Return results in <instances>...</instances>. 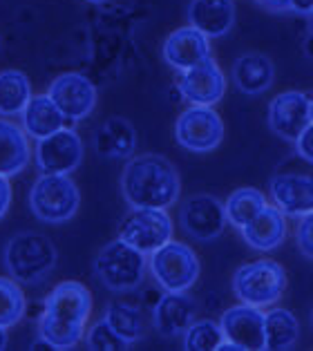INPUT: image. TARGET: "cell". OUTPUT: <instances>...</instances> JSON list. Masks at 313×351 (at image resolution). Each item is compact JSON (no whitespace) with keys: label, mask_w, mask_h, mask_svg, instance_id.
I'll return each mask as SVG.
<instances>
[{"label":"cell","mask_w":313,"mask_h":351,"mask_svg":"<svg viewBox=\"0 0 313 351\" xmlns=\"http://www.w3.org/2000/svg\"><path fill=\"white\" fill-rule=\"evenodd\" d=\"M233 291L244 304L260 309L277 304L286 291V271L280 262L266 258L242 264L233 276Z\"/></svg>","instance_id":"obj_5"},{"label":"cell","mask_w":313,"mask_h":351,"mask_svg":"<svg viewBox=\"0 0 313 351\" xmlns=\"http://www.w3.org/2000/svg\"><path fill=\"white\" fill-rule=\"evenodd\" d=\"M86 345L92 351H125L130 345L108 324L105 318L95 322L86 333Z\"/></svg>","instance_id":"obj_31"},{"label":"cell","mask_w":313,"mask_h":351,"mask_svg":"<svg viewBox=\"0 0 313 351\" xmlns=\"http://www.w3.org/2000/svg\"><path fill=\"white\" fill-rule=\"evenodd\" d=\"M175 139L190 152H210L224 141V121L210 106H190L177 117Z\"/></svg>","instance_id":"obj_9"},{"label":"cell","mask_w":313,"mask_h":351,"mask_svg":"<svg viewBox=\"0 0 313 351\" xmlns=\"http://www.w3.org/2000/svg\"><path fill=\"white\" fill-rule=\"evenodd\" d=\"M103 318L119 336L132 347L134 342L143 340L146 336V324H143V313L139 311V306H134L130 302H110L105 306Z\"/></svg>","instance_id":"obj_27"},{"label":"cell","mask_w":313,"mask_h":351,"mask_svg":"<svg viewBox=\"0 0 313 351\" xmlns=\"http://www.w3.org/2000/svg\"><path fill=\"white\" fill-rule=\"evenodd\" d=\"M195 322V300L186 291H166L152 306V327L164 338L184 336Z\"/></svg>","instance_id":"obj_17"},{"label":"cell","mask_w":313,"mask_h":351,"mask_svg":"<svg viewBox=\"0 0 313 351\" xmlns=\"http://www.w3.org/2000/svg\"><path fill=\"white\" fill-rule=\"evenodd\" d=\"M146 255L116 237L95 258V276L112 293H130L146 278Z\"/></svg>","instance_id":"obj_4"},{"label":"cell","mask_w":313,"mask_h":351,"mask_svg":"<svg viewBox=\"0 0 313 351\" xmlns=\"http://www.w3.org/2000/svg\"><path fill=\"white\" fill-rule=\"evenodd\" d=\"M275 79V65L266 54L247 52L242 54L233 65V81L242 94H262L271 88Z\"/></svg>","instance_id":"obj_23"},{"label":"cell","mask_w":313,"mask_h":351,"mask_svg":"<svg viewBox=\"0 0 313 351\" xmlns=\"http://www.w3.org/2000/svg\"><path fill=\"white\" fill-rule=\"evenodd\" d=\"M311 123V101L300 90L282 92L268 104V125L284 141H295Z\"/></svg>","instance_id":"obj_13"},{"label":"cell","mask_w":313,"mask_h":351,"mask_svg":"<svg viewBox=\"0 0 313 351\" xmlns=\"http://www.w3.org/2000/svg\"><path fill=\"white\" fill-rule=\"evenodd\" d=\"M95 150L108 159H130L137 150V130L123 117H110L97 128Z\"/></svg>","instance_id":"obj_20"},{"label":"cell","mask_w":313,"mask_h":351,"mask_svg":"<svg viewBox=\"0 0 313 351\" xmlns=\"http://www.w3.org/2000/svg\"><path fill=\"white\" fill-rule=\"evenodd\" d=\"M21 117H23V130L36 141L58 132L61 128H67V119L47 94H34Z\"/></svg>","instance_id":"obj_24"},{"label":"cell","mask_w":313,"mask_h":351,"mask_svg":"<svg viewBox=\"0 0 313 351\" xmlns=\"http://www.w3.org/2000/svg\"><path fill=\"white\" fill-rule=\"evenodd\" d=\"M289 10L298 16H309L313 14V0H291V7Z\"/></svg>","instance_id":"obj_35"},{"label":"cell","mask_w":313,"mask_h":351,"mask_svg":"<svg viewBox=\"0 0 313 351\" xmlns=\"http://www.w3.org/2000/svg\"><path fill=\"white\" fill-rule=\"evenodd\" d=\"M300 340V322L298 318L282 306H273L264 313V349L268 351H286L295 347Z\"/></svg>","instance_id":"obj_25"},{"label":"cell","mask_w":313,"mask_h":351,"mask_svg":"<svg viewBox=\"0 0 313 351\" xmlns=\"http://www.w3.org/2000/svg\"><path fill=\"white\" fill-rule=\"evenodd\" d=\"M226 224V208L215 195H190L179 208V226L195 242H213Z\"/></svg>","instance_id":"obj_10"},{"label":"cell","mask_w":313,"mask_h":351,"mask_svg":"<svg viewBox=\"0 0 313 351\" xmlns=\"http://www.w3.org/2000/svg\"><path fill=\"white\" fill-rule=\"evenodd\" d=\"M29 134L23 130V125L0 119V175L16 177L29 166Z\"/></svg>","instance_id":"obj_22"},{"label":"cell","mask_w":313,"mask_h":351,"mask_svg":"<svg viewBox=\"0 0 313 351\" xmlns=\"http://www.w3.org/2000/svg\"><path fill=\"white\" fill-rule=\"evenodd\" d=\"M27 309V300L21 289V282L14 278H0V327L10 329L18 324Z\"/></svg>","instance_id":"obj_29"},{"label":"cell","mask_w":313,"mask_h":351,"mask_svg":"<svg viewBox=\"0 0 313 351\" xmlns=\"http://www.w3.org/2000/svg\"><path fill=\"white\" fill-rule=\"evenodd\" d=\"M86 3H92V5H103L108 0H86Z\"/></svg>","instance_id":"obj_39"},{"label":"cell","mask_w":313,"mask_h":351,"mask_svg":"<svg viewBox=\"0 0 313 351\" xmlns=\"http://www.w3.org/2000/svg\"><path fill=\"white\" fill-rule=\"evenodd\" d=\"M304 54H307L313 61V32L307 36V40H304Z\"/></svg>","instance_id":"obj_37"},{"label":"cell","mask_w":313,"mask_h":351,"mask_svg":"<svg viewBox=\"0 0 313 351\" xmlns=\"http://www.w3.org/2000/svg\"><path fill=\"white\" fill-rule=\"evenodd\" d=\"M309 101H311V121H313V97H311Z\"/></svg>","instance_id":"obj_41"},{"label":"cell","mask_w":313,"mask_h":351,"mask_svg":"<svg viewBox=\"0 0 313 351\" xmlns=\"http://www.w3.org/2000/svg\"><path fill=\"white\" fill-rule=\"evenodd\" d=\"M10 206H12V184H10V177L0 175V219L7 215Z\"/></svg>","instance_id":"obj_34"},{"label":"cell","mask_w":313,"mask_h":351,"mask_svg":"<svg viewBox=\"0 0 313 351\" xmlns=\"http://www.w3.org/2000/svg\"><path fill=\"white\" fill-rule=\"evenodd\" d=\"M311 322H313V313H311Z\"/></svg>","instance_id":"obj_42"},{"label":"cell","mask_w":313,"mask_h":351,"mask_svg":"<svg viewBox=\"0 0 313 351\" xmlns=\"http://www.w3.org/2000/svg\"><path fill=\"white\" fill-rule=\"evenodd\" d=\"M264 206H266V197L262 195L258 188H249V186L238 188V191L228 197V202L224 204L226 219L238 228L247 226Z\"/></svg>","instance_id":"obj_28"},{"label":"cell","mask_w":313,"mask_h":351,"mask_svg":"<svg viewBox=\"0 0 313 351\" xmlns=\"http://www.w3.org/2000/svg\"><path fill=\"white\" fill-rule=\"evenodd\" d=\"M83 161V141L72 128H61L36 143V168L40 175H70Z\"/></svg>","instance_id":"obj_12"},{"label":"cell","mask_w":313,"mask_h":351,"mask_svg":"<svg viewBox=\"0 0 313 351\" xmlns=\"http://www.w3.org/2000/svg\"><path fill=\"white\" fill-rule=\"evenodd\" d=\"M92 315V293L86 285L67 280L56 285L45 298L38 320V336L52 349H72L86 338V322Z\"/></svg>","instance_id":"obj_1"},{"label":"cell","mask_w":313,"mask_h":351,"mask_svg":"<svg viewBox=\"0 0 313 351\" xmlns=\"http://www.w3.org/2000/svg\"><path fill=\"white\" fill-rule=\"evenodd\" d=\"M152 278L164 291H188L199 278V260L184 242H168L150 255Z\"/></svg>","instance_id":"obj_7"},{"label":"cell","mask_w":313,"mask_h":351,"mask_svg":"<svg viewBox=\"0 0 313 351\" xmlns=\"http://www.w3.org/2000/svg\"><path fill=\"white\" fill-rule=\"evenodd\" d=\"M271 197L284 215L300 219L313 210V177L300 173H277L271 179Z\"/></svg>","instance_id":"obj_18"},{"label":"cell","mask_w":313,"mask_h":351,"mask_svg":"<svg viewBox=\"0 0 313 351\" xmlns=\"http://www.w3.org/2000/svg\"><path fill=\"white\" fill-rule=\"evenodd\" d=\"M293 143H295V152H298V157L307 161V164H313V121L304 128Z\"/></svg>","instance_id":"obj_33"},{"label":"cell","mask_w":313,"mask_h":351,"mask_svg":"<svg viewBox=\"0 0 313 351\" xmlns=\"http://www.w3.org/2000/svg\"><path fill=\"white\" fill-rule=\"evenodd\" d=\"M7 342H10V338H7V329L0 327V351L7 349Z\"/></svg>","instance_id":"obj_38"},{"label":"cell","mask_w":313,"mask_h":351,"mask_svg":"<svg viewBox=\"0 0 313 351\" xmlns=\"http://www.w3.org/2000/svg\"><path fill=\"white\" fill-rule=\"evenodd\" d=\"M242 237L253 251H275L286 239V215L277 206H268L266 204L242 228Z\"/></svg>","instance_id":"obj_19"},{"label":"cell","mask_w":313,"mask_h":351,"mask_svg":"<svg viewBox=\"0 0 313 351\" xmlns=\"http://www.w3.org/2000/svg\"><path fill=\"white\" fill-rule=\"evenodd\" d=\"M47 97L61 110L67 123L81 121L97 108V88L86 74L65 72L49 83Z\"/></svg>","instance_id":"obj_11"},{"label":"cell","mask_w":313,"mask_h":351,"mask_svg":"<svg viewBox=\"0 0 313 351\" xmlns=\"http://www.w3.org/2000/svg\"><path fill=\"white\" fill-rule=\"evenodd\" d=\"M32 83L27 74L21 70H3L0 72V114L16 117L23 114L32 101Z\"/></svg>","instance_id":"obj_26"},{"label":"cell","mask_w":313,"mask_h":351,"mask_svg":"<svg viewBox=\"0 0 313 351\" xmlns=\"http://www.w3.org/2000/svg\"><path fill=\"white\" fill-rule=\"evenodd\" d=\"M309 27H311V32H313V14L309 16Z\"/></svg>","instance_id":"obj_40"},{"label":"cell","mask_w":313,"mask_h":351,"mask_svg":"<svg viewBox=\"0 0 313 351\" xmlns=\"http://www.w3.org/2000/svg\"><path fill=\"white\" fill-rule=\"evenodd\" d=\"M295 239H298V248L302 251L304 258L313 260V210L300 217Z\"/></svg>","instance_id":"obj_32"},{"label":"cell","mask_w":313,"mask_h":351,"mask_svg":"<svg viewBox=\"0 0 313 351\" xmlns=\"http://www.w3.org/2000/svg\"><path fill=\"white\" fill-rule=\"evenodd\" d=\"M119 239L152 255L173 239V219L164 208H130L119 224Z\"/></svg>","instance_id":"obj_8"},{"label":"cell","mask_w":313,"mask_h":351,"mask_svg":"<svg viewBox=\"0 0 313 351\" xmlns=\"http://www.w3.org/2000/svg\"><path fill=\"white\" fill-rule=\"evenodd\" d=\"M56 260L58 253L54 242L36 230L16 233L3 251V264L10 278L27 287L40 285L52 276Z\"/></svg>","instance_id":"obj_3"},{"label":"cell","mask_w":313,"mask_h":351,"mask_svg":"<svg viewBox=\"0 0 313 351\" xmlns=\"http://www.w3.org/2000/svg\"><path fill=\"white\" fill-rule=\"evenodd\" d=\"M260 5H264L271 12H289L291 0H260Z\"/></svg>","instance_id":"obj_36"},{"label":"cell","mask_w":313,"mask_h":351,"mask_svg":"<svg viewBox=\"0 0 313 351\" xmlns=\"http://www.w3.org/2000/svg\"><path fill=\"white\" fill-rule=\"evenodd\" d=\"M222 331L226 340H233L242 351L264 349V311L260 306L235 304L222 313Z\"/></svg>","instance_id":"obj_15"},{"label":"cell","mask_w":313,"mask_h":351,"mask_svg":"<svg viewBox=\"0 0 313 351\" xmlns=\"http://www.w3.org/2000/svg\"><path fill=\"white\" fill-rule=\"evenodd\" d=\"M121 193L134 208L168 210L179 199L181 179L173 161L162 155L130 157L121 175Z\"/></svg>","instance_id":"obj_2"},{"label":"cell","mask_w":313,"mask_h":351,"mask_svg":"<svg viewBox=\"0 0 313 351\" xmlns=\"http://www.w3.org/2000/svg\"><path fill=\"white\" fill-rule=\"evenodd\" d=\"M188 21L208 38L226 36L235 23V5L233 0H192Z\"/></svg>","instance_id":"obj_21"},{"label":"cell","mask_w":313,"mask_h":351,"mask_svg":"<svg viewBox=\"0 0 313 351\" xmlns=\"http://www.w3.org/2000/svg\"><path fill=\"white\" fill-rule=\"evenodd\" d=\"M224 331L217 320H197L192 322L184 333V349L186 351H217L222 345Z\"/></svg>","instance_id":"obj_30"},{"label":"cell","mask_w":313,"mask_h":351,"mask_svg":"<svg viewBox=\"0 0 313 351\" xmlns=\"http://www.w3.org/2000/svg\"><path fill=\"white\" fill-rule=\"evenodd\" d=\"M164 58L177 72L192 70L199 63L213 58V54H210V38L204 36L199 29H195L192 25H186V27L175 29L164 40Z\"/></svg>","instance_id":"obj_16"},{"label":"cell","mask_w":313,"mask_h":351,"mask_svg":"<svg viewBox=\"0 0 313 351\" xmlns=\"http://www.w3.org/2000/svg\"><path fill=\"white\" fill-rule=\"evenodd\" d=\"M81 206L79 186L70 175H40L29 191V208L34 217L45 224L70 221Z\"/></svg>","instance_id":"obj_6"},{"label":"cell","mask_w":313,"mask_h":351,"mask_svg":"<svg viewBox=\"0 0 313 351\" xmlns=\"http://www.w3.org/2000/svg\"><path fill=\"white\" fill-rule=\"evenodd\" d=\"M177 90L190 106H217L224 99L226 92V76L219 70L215 58L199 63L192 70H186L179 76Z\"/></svg>","instance_id":"obj_14"}]
</instances>
